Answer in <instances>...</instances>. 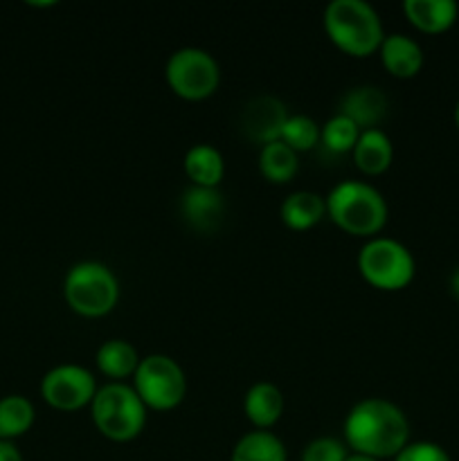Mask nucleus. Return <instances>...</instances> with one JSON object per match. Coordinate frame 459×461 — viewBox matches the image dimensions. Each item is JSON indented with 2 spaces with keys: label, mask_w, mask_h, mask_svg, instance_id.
Instances as JSON below:
<instances>
[{
  "label": "nucleus",
  "mask_w": 459,
  "mask_h": 461,
  "mask_svg": "<svg viewBox=\"0 0 459 461\" xmlns=\"http://www.w3.org/2000/svg\"><path fill=\"white\" fill-rule=\"evenodd\" d=\"M345 444L356 455L394 459L410 444V421L399 405L381 396L358 401L345 417Z\"/></svg>",
  "instance_id": "f257e3e1"
},
{
  "label": "nucleus",
  "mask_w": 459,
  "mask_h": 461,
  "mask_svg": "<svg viewBox=\"0 0 459 461\" xmlns=\"http://www.w3.org/2000/svg\"><path fill=\"white\" fill-rule=\"evenodd\" d=\"M63 297L81 318H104L120 300V282L102 261H79L63 279Z\"/></svg>",
  "instance_id": "39448f33"
},
{
  "label": "nucleus",
  "mask_w": 459,
  "mask_h": 461,
  "mask_svg": "<svg viewBox=\"0 0 459 461\" xmlns=\"http://www.w3.org/2000/svg\"><path fill=\"white\" fill-rule=\"evenodd\" d=\"M90 417L99 435L117 444H126L142 435L147 426V405L133 385L106 383L97 387V394L90 403Z\"/></svg>",
  "instance_id": "20e7f679"
},
{
  "label": "nucleus",
  "mask_w": 459,
  "mask_h": 461,
  "mask_svg": "<svg viewBox=\"0 0 459 461\" xmlns=\"http://www.w3.org/2000/svg\"><path fill=\"white\" fill-rule=\"evenodd\" d=\"M184 174L196 187H219L225 176V160L214 144H194L184 153Z\"/></svg>",
  "instance_id": "a211bd4d"
},
{
  "label": "nucleus",
  "mask_w": 459,
  "mask_h": 461,
  "mask_svg": "<svg viewBox=\"0 0 459 461\" xmlns=\"http://www.w3.org/2000/svg\"><path fill=\"white\" fill-rule=\"evenodd\" d=\"M403 14L417 30L441 34L457 21L459 7L453 0H405Z\"/></svg>",
  "instance_id": "dca6fc26"
},
{
  "label": "nucleus",
  "mask_w": 459,
  "mask_h": 461,
  "mask_svg": "<svg viewBox=\"0 0 459 461\" xmlns=\"http://www.w3.org/2000/svg\"><path fill=\"white\" fill-rule=\"evenodd\" d=\"M324 201L328 219L354 237L374 239L387 223L385 196L363 180H342Z\"/></svg>",
  "instance_id": "f03ea898"
},
{
  "label": "nucleus",
  "mask_w": 459,
  "mask_h": 461,
  "mask_svg": "<svg viewBox=\"0 0 459 461\" xmlns=\"http://www.w3.org/2000/svg\"><path fill=\"white\" fill-rule=\"evenodd\" d=\"M338 113L349 117L360 131L378 129L387 113V97L376 86H354L340 97Z\"/></svg>",
  "instance_id": "f8f14e48"
},
{
  "label": "nucleus",
  "mask_w": 459,
  "mask_h": 461,
  "mask_svg": "<svg viewBox=\"0 0 459 461\" xmlns=\"http://www.w3.org/2000/svg\"><path fill=\"white\" fill-rule=\"evenodd\" d=\"M138 349L130 342L112 338L99 345L97 354H94V363L104 376L111 378V383H124V378H133L135 369L140 365Z\"/></svg>",
  "instance_id": "6ab92c4d"
},
{
  "label": "nucleus",
  "mask_w": 459,
  "mask_h": 461,
  "mask_svg": "<svg viewBox=\"0 0 459 461\" xmlns=\"http://www.w3.org/2000/svg\"><path fill=\"white\" fill-rule=\"evenodd\" d=\"M349 448L336 437H318L302 450V461H346Z\"/></svg>",
  "instance_id": "393cba45"
},
{
  "label": "nucleus",
  "mask_w": 459,
  "mask_h": 461,
  "mask_svg": "<svg viewBox=\"0 0 459 461\" xmlns=\"http://www.w3.org/2000/svg\"><path fill=\"white\" fill-rule=\"evenodd\" d=\"M346 461H378V459H374V457H364V455H356V453H351L349 457H346Z\"/></svg>",
  "instance_id": "c85d7f7f"
},
{
  "label": "nucleus",
  "mask_w": 459,
  "mask_h": 461,
  "mask_svg": "<svg viewBox=\"0 0 459 461\" xmlns=\"http://www.w3.org/2000/svg\"><path fill=\"white\" fill-rule=\"evenodd\" d=\"M243 412L255 430H270L284 414V394L274 383H255L243 396Z\"/></svg>",
  "instance_id": "4468645a"
},
{
  "label": "nucleus",
  "mask_w": 459,
  "mask_h": 461,
  "mask_svg": "<svg viewBox=\"0 0 459 461\" xmlns=\"http://www.w3.org/2000/svg\"><path fill=\"white\" fill-rule=\"evenodd\" d=\"M230 461H286V446L274 432L252 430L237 441Z\"/></svg>",
  "instance_id": "412c9836"
},
{
  "label": "nucleus",
  "mask_w": 459,
  "mask_h": 461,
  "mask_svg": "<svg viewBox=\"0 0 459 461\" xmlns=\"http://www.w3.org/2000/svg\"><path fill=\"white\" fill-rule=\"evenodd\" d=\"M180 212L183 219L192 230L201 234L214 232L220 225L225 214V201L219 187H192L184 189L183 198H180Z\"/></svg>",
  "instance_id": "9b49d317"
},
{
  "label": "nucleus",
  "mask_w": 459,
  "mask_h": 461,
  "mask_svg": "<svg viewBox=\"0 0 459 461\" xmlns=\"http://www.w3.org/2000/svg\"><path fill=\"white\" fill-rule=\"evenodd\" d=\"M94 394H97V381L81 365H57L40 378V396L50 408L58 412H76L86 405L90 408Z\"/></svg>",
  "instance_id": "1a4fd4ad"
},
{
  "label": "nucleus",
  "mask_w": 459,
  "mask_h": 461,
  "mask_svg": "<svg viewBox=\"0 0 459 461\" xmlns=\"http://www.w3.org/2000/svg\"><path fill=\"white\" fill-rule=\"evenodd\" d=\"M324 30L338 50L358 59L376 52L385 39L381 16L367 0H331L324 9Z\"/></svg>",
  "instance_id": "7ed1b4c3"
},
{
  "label": "nucleus",
  "mask_w": 459,
  "mask_h": 461,
  "mask_svg": "<svg viewBox=\"0 0 459 461\" xmlns=\"http://www.w3.org/2000/svg\"><path fill=\"white\" fill-rule=\"evenodd\" d=\"M133 390L147 410L169 412L183 403L187 394V378L171 356L151 354L140 360L133 374Z\"/></svg>",
  "instance_id": "0eeeda50"
},
{
  "label": "nucleus",
  "mask_w": 459,
  "mask_h": 461,
  "mask_svg": "<svg viewBox=\"0 0 459 461\" xmlns=\"http://www.w3.org/2000/svg\"><path fill=\"white\" fill-rule=\"evenodd\" d=\"M320 131L322 126L309 115H288L286 124L282 129V142L288 144L295 153H306L318 147Z\"/></svg>",
  "instance_id": "b1692460"
},
{
  "label": "nucleus",
  "mask_w": 459,
  "mask_h": 461,
  "mask_svg": "<svg viewBox=\"0 0 459 461\" xmlns=\"http://www.w3.org/2000/svg\"><path fill=\"white\" fill-rule=\"evenodd\" d=\"M381 63L392 77L399 79H410V77L418 75L423 68V50L421 45L408 34H385L381 48Z\"/></svg>",
  "instance_id": "ddd939ff"
},
{
  "label": "nucleus",
  "mask_w": 459,
  "mask_h": 461,
  "mask_svg": "<svg viewBox=\"0 0 459 461\" xmlns=\"http://www.w3.org/2000/svg\"><path fill=\"white\" fill-rule=\"evenodd\" d=\"M394 461H450V457L441 446L432 444V441H414V444L405 446Z\"/></svg>",
  "instance_id": "a878e982"
},
{
  "label": "nucleus",
  "mask_w": 459,
  "mask_h": 461,
  "mask_svg": "<svg viewBox=\"0 0 459 461\" xmlns=\"http://www.w3.org/2000/svg\"><path fill=\"white\" fill-rule=\"evenodd\" d=\"M288 115L291 113L286 111V104L279 102L273 95H259V97H252L243 108L241 129L252 142L264 147V144L277 142L282 138V129Z\"/></svg>",
  "instance_id": "9d476101"
},
{
  "label": "nucleus",
  "mask_w": 459,
  "mask_h": 461,
  "mask_svg": "<svg viewBox=\"0 0 459 461\" xmlns=\"http://www.w3.org/2000/svg\"><path fill=\"white\" fill-rule=\"evenodd\" d=\"M454 124H457V129H459V102H457V106H454Z\"/></svg>",
  "instance_id": "c756f323"
},
{
  "label": "nucleus",
  "mask_w": 459,
  "mask_h": 461,
  "mask_svg": "<svg viewBox=\"0 0 459 461\" xmlns=\"http://www.w3.org/2000/svg\"><path fill=\"white\" fill-rule=\"evenodd\" d=\"M450 293L459 302V268H454L453 275H450Z\"/></svg>",
  "instance_id": "cd10ccee"
},
{
  "label": "nucleus",
  "mask_w": 459,
  "mask_h": 461,
  "mask_svg": "<svg viewBox=\"0 0 459 461\" xmlns=\"http://www.w3.org/2000/svg\"><path fill=\"white\" fill-rule=\"evenodd\" d=\"M351 156H354L356 167L363 174L381 176L392 167V160H394V144L387 138L385 131L367 129L360 133Z\"/></svg>",
  "instance_id": "2eb2a0df"
},
{
  "label": "nucleus",
  "mask_w": 459,
  "mask_h": 461,
  "mask_svg": "<svg viewBox=\"0 0 459 461\" xmlns=\"http://www.w3.org/2000/svg\"><path fill=\"white\" fill-rule=\"evenodd\" d=\"M360 133H363V131H360L349 117L336 113V115L328 117V120L322 124V131H320V142H322L328 151L346 153V151H354Z\"/></svg>",
  "instance_id": "5701e85b"
},
{
  "label": "nucleus",
  "mask_w": 459,
  "mask_h": 461,
  "mask_svg": "<svg viewBox=\"0 0 459 461\" xmlns=\"http://www.w3.org/2000/svg\"><path fill=\"white\" fill-rule=\"evenodd\" d=\"M358 270L369 286L378 291H400L417 273V264L408 248L390 237L367 239L358 252Z\"/></svg>",
  "instance_id": "423d86ee"
},
{
  "label": "nucleus",
  "mask_w": 459,
  "mask_h": 461,
  "mask_svg": "<svg viewBox=\"0 0 459 461\" xmlns=\"http://www.w3.org/2000/svg\"><path fill=\"white\" fill-rule=\"evenodd\" d=\"M36 410L27 396L9 394L0 399V439L14 441L34 426Z\"/></svg>",
  "instance_id": "4be33fe9"
},
{
  "label": "nucleus",
  "mask_w": 459,
  "mask_h": 461,
  "mask_svg": "<svg viewBox=\"0 0 459 461\" xmlns=\"http://www.w3.org/2000/svg\"><path fill=\"white\" fill-rule=\"evenodd\" d=\"M279 216H282L284 225L288 230L306 232L327 216V201L320 194L300 189V192H292L284 198L282 207H279Z\"/></svg>",
  "instance_id": "f3484780"
},
{
  "label": "nucleus",
  "mask_w": 459,
  "mask_h": 461,
  "mask_svg": "<svg viewBox=\"0 0 459 461\" xmlns=\"http://www.w3.org/2000/svg\"><path fill=\"white\" fill-rule=\"evenodd\" d=\"M0 461H22L21 450L14 446V441L0 439Z\"/></svg>",
  "instance_id": "bb28decb"
},
{
  "label": "nucleus",
  "mask_w": 459,
  "mask_h": 461,
  "mask_svg": "<svg viewBox=\"0 0 459 461\" xmlns=\"http://www.w3.org/2000/svg\"><path fill=\"white\" fill-rule=\"evenodd\" d=\"M165 79L178 97L201 102L219 88L220 68L207 50L187 45L171 52V57L166 59Z\"/></svg>",
  "instance_id": "6e6552de"
},
{
  "label": "nucleus",
  "mask_w": 459,
  "mask_h": 461,
  "mask_svg": "<svg viewBox=\"0 0 459 461\" xmlns=\"http://www.w3.org/2000/svg\"><path fill=\"white\" fill-rule=\"evenodd\" d=\"M300 171V153L292 151L282 140L264 144L259 151V174L268 183L284 185L291 183Z\"/></svg>",
  "instance_id": "aec40b11"
}]
</instances>
